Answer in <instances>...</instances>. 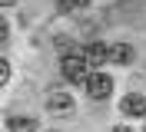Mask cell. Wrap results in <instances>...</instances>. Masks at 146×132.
I'll return each mask as SVG.
<instances>
[{
	"instance_id": "10",
	"label": "cell",
	"mask_w": 146,
	"mask_h": 132,
	"mask_svg": "<svg viewBox=\"0 0 146 132\" xmlns=\"http://www.w3.org/2000/svg\"><path fill=\"white\" fill-rule=\"evenodd\" d=\"M7 36H10V23H7V20H3V17H0V43H3Z\"/></svg>"
},
{
	"instance_id": "8",
	"label": "cell",
	"mask_w": 146,
	"mask_h": 132,
	"mask_svg": "<svg viewBox=\"0 0 146 132\" xmlns=\"http://www.w3.org/2000/svg\"><path fill=\"white\" fill-rule=\"evenodd\" d=\"M86 3H90V0H63V3H60V10H63V13H70V10H83Z\"/></svg>"
},
{
	"instance_id": "2",
	"label": "cell",
	"mask_w": 146,
	"mask_h": 132,
	"mask_svg": "<svg viewBox=\"0 0 146 132\" xmlns=\"http://www.w3.org/2000/svg\"><path fill=\"white\" fill-rule=\"evenodd\" d=\"M110 93H113V79L106 76V73H90V79H86V96L90 99H106Z\"/></svg>"
},
{
	"instance_id": "7",
	"label": "cell",
	"mask_w": 146,
	"mask_h": 132,
	"mask_svg": "<svg viewBox=\"0 0 146 132\" xmlns=\"http://www.w3.org/2000/svg\"><path fill=\"white\" fill-rule=\"evenodd\" d=\"M7 125H10V132H36V122L27 116H10Z\"/></svg>"
},
{
	"instance_id": "3",
	"label": "cell",
	"mask_w": 146,
	"mask_h": 132,
	"mask_svg": "<svg viewBox=\"0 0 146 132\" xmlns=\"http://www.w3.org/2000/svg\"><path fill=\"white\" fill-rule=\"evenodd\" d=\"M119 112L123 116H146V99L136 96V93H129V96H123V102H119Z\"/></svg>"
},
{
	"instance_id": "11",
	"label": "cell",
	"mask_w": 146,
	"mask_h": 132,
	"mask_svg": "<svg viewBox=\"0 0 146 132\" xmlns=\"http://www.w3.org/2000/svg\"><path fill=\"white\" fill-rule=\"evenodd\" d=\"M113 132H133V129H129V125H116Z\"/></svg>"
},
{
	"instance_id": "1",
	"label": "cell",
	"mask_w": 146,
	"mask_h": 132,
	"mask_svg": "<svg viewBox=\"0 0 146 132\" xmlns=\"http://www.w3.org/2000/svg\"><path fill=\"white\" fill-rule=\"evenodd\" d=\"M63 76L70 79V83H76V86H86V79H90L93 66L86 63V56L83 53H70V56H63Z\"/></svg>"
},
{
	"instance_id": "9",
	"label": "cell",
	"mask_w": 146,
	"mask_h": 132,
	"mask_svg": "<svg viewBox=\"0 0 146 132\" xmlns=\"http://www.w3.org/2000/svg\"><path fill=\"white\" fill-rule=\"evenodd\" d=\"M7 79H10V63L0 56V86H7Z\"/></svg>"
},
{
	"instance_id": "6",
	"label": "cell",
	"mask_w": 146,
	"mask_h": 132,
	"mask_svg": "<svg viewBox=\"0 0 146 132\" xmlns=\"http://www.w3.org/2000/svg\"><path fill=\"white\" fill-rule=\"evenodd\" d=\"M110 63H116V66H126V63H133V46L126 43H116V46H110Z\"/></svg>"
},
{
	"instance_id": "12",
	"label": "cell",
	"mask_w": 146,
	"mask_h": 132,
	"mask_svg": "<svg viewBox=\"0 0 146 132\" xmlns=\"http://www.w3.org/2000/svg\"><path fill=\"white\" fill-rule=\"evenodd\" d=\"M13 3H17V0H0V7H13Z\"/></svg>"
},
{
	"instance_id": "5",
	"label": "cell",
	"mask_w": 146,
	"mask_h": 132,
	"mask_svg": "<svg viewBox=\"0 0 146 132\" xmlns=\"http://www.w3.org/2000/svg\"><path fill=\"white\" fill-rule=\"evenodd\" d=\"M83 56H86V63H90V66H103V63H110V60H106V56H110V46L90 43L86 50H83Z\"/></svg>"
},
{
	"instance_id": "4",
	"label": "cell",
	"mask_w": 146,
	"mask_h": 132,
	"mask_svg": "<svg viewBox=\"0 0 146 132\" xmlns=\"http://www.w3.org/2000/svg\"><path fill=\"white\" fill-rule=\"evenodd\" d=\"M46 109H50V112H60V116H70L73 112V99L66 96V93H53V96L46 99Z\"/></svg>"
}]
</instances>
